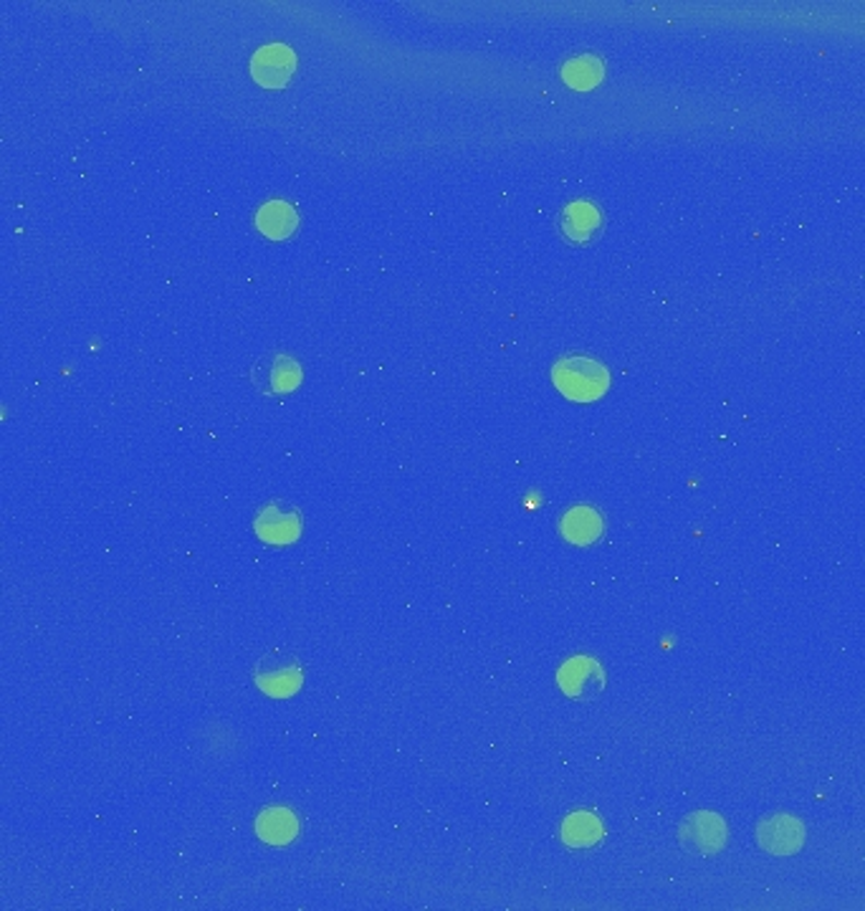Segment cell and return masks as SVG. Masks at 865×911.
I'll return each instance as SVG.
<instances>
[{"label":"cell","instance_id":"obj_1","mask_svg":"<svg viewBox=\"0 0 865 911\" xmlns=\"http://www.w3.org/2000/svg\"><path fill=\"white\" fill-rule=\"evenodd\" d=\"M552 380L573 401H595L608 390V370L585 355H569L554 365Z\"/></svg>","mask_w":865,"mask_h":911},{"label":"cell","instance_id":"obj_2","mask_svg":"<svg viewBox=\"0 0 865 911\" xmlns=\"http://www.w3.org/2000/svg\"><path fill=\"white\" fill-rule=\"evenodd\" d=\"M253 679L258 689L272 699H289L301 689L304 681V669H301L299 658L284 648H272L258 658L253 666Z\"/></svg>","mask_w":865,"mask_h":911},{"label":"cell","instance_id":"obj_3","mask_svg":"<svg viewBox=\"0 0 865 911\" xmlns=\"http://www.w3.org/2000/svg\"><path fill=\"white\" fill-rule=\"evenodd\" d=\"M560 687L567 696L587 702L606 689V671L590 656H575L560 669Z\"/></svg>","mask_w":865,"mask_h":911},{"label":"cell","instance_id":"obj_4","mask_svg":"<svg viewBox=\"0 0 865 911\" xmlns=\"http://www.w3.org/2000/svg\"><path fill=\"white\" fill-rule=\"evenodd\" d=\"M757 841L764 851L774 853V856H789V853L803 849L805 828L797 818L780 812V816L764 818L757 826Z\"/></svg>","mask_w":865,"mask_h":911},{"label":"cell","instance_id":"obj_5","mask_svg":"<svg viewBox=\"0 0 865 911\" xmlns=\"http://www.w3.org/2000/svg\"><path fill=\"white\" fill-rule=\"evenodd\" d=\"M293 51L284 44H272L258 48L251 59V77L266 89H281L293 77Z\"/></svg>","mask_w":865,"mask_h":911},{"label":"cell","instance_id":"obj_6","mask_svg":"<svg viewBox=\"0 0 865 911\" xmlns=\"http://www.w3.org/2000/svg\"><path fill=\"white\" fill-rule=\"evenodd\" d=\"M602 231V214L590 200H575L562 208L560 214V233L575 246L595 241Z\"/></svg>","mask_w":865,"mask_h":911},{"label":"cell","instance_id":"obj_7","mask_svg":"<svg viewBox=\"0 0 865 911\" xmlns=\"http://www.w3.org/2000/svg\"><path fill=\"white\" fill-rule=\"evenodd\" d=\"M681 841L696 853H716L726 841V826L714 812H696L681 826Z\"/></svg>","mask_w":865,"mask_h":911},{"label":"cell","instance_id":"obj_8","mask_svg":"<svg viewBox=\"0 0 865 911\" xmlns=\"http://www.w3.org/2000/svg\"><path fill=\"white\" fill-rule=\"evenodd\" d=\"M301 532V519L297 509L284 507V504H268L256 517V534L264 542L289 544Z\"/></svg>","mask_w":865,"mask_h":911},{"label":"cell","instance_id":"obj_9","mask_svg":"<svg viewBox=\"0 0 865 911\" xmlns=\"http://www.w3.org/2000/svg\"><path fill=\"white\" fill-rule=\"evenodd\" d=\"M253 380L264 393H287L301 380L299 362L289 355H272L253 368Z\"/></svg>","mask_w":865,"mask_h":911},{"label":"cell","instance_id":"obj_10","mask_svg":"<svg viewBox=\"0 0 865 911\" xmlns=\"http://www.w3.org/2000/svg\"><path fill=\"white\" fill-rule=\"evenodd\" d=\"M256 226L258 231L268 235V239H287L293 231H297L299 226V216L293 206H289L287 200H268L264 206L258 208L256 214Z\"/></svg>","mask_w":865,"mask_h":911},{"label":"cell","instance_id":"obj_11","mask_svg":"<svg viewBox=\"0 0 865 911\" xmlns=\"http://www.w3.org/2000/svg\"><path fill=\"white\" fill-rule=\"evenodd\" d=\"M256 831L266 843L281 845V843H289L291 838L299 833V823H297V816H293L291 810L268 808L258 816Z\"/></svg>","mask_w":865,"mask_h":911},{"label":"cell","instance_id":"obj_12","mask_svg":"<svg viewBox=\"0 0 865 911\" xmlns=\"http://www.w3.org/2000/svg\"><path fill=\"white\" fill-rule=\"evenodd\" d=\"M562 534L575 544H590L602 534V519L590 507H575L562 519Z\"/></svg>","mask_w":865,"mask_h":911},{"label":"cell","instance_id":"obj_13","mask_svg":"<svg viewBox=\"0 0 865 911\" xmlns=\"http://www.w3.org/2000/svg\"><path fill=\"white\" fill-rule=\"evenodd\" d=\"M562 835L569 845H577V849H585V845L598 843L602 838V823L592 812H575L565 820V828H562Z\"/></svg>","mask_w":865,"mask_h":911},{"label":"cell","instance_id":"obj_14","mask_svg":"<svg viewBox=\"0 0 865 911\" xmlns=\"http://www.w3.org/2000/svg\"><path fill=\"white\" fill-rule=\"evenodd\" d=\"M600 77H602L600 64L595 61L592 56H579V59L569 61L565 67L567 84L575 89H590L592 84H598Z\"/></svg>","mask_w":865,"mask_h":911}]
</instances>
